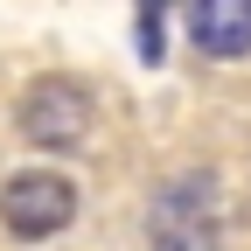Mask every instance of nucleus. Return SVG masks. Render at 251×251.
Returning a JSON list of instances; mask_svg holds the SVG:
<instances>
[{"label": "nucleus", "instance_id": "f257e3e1", "mask_svg": "<svg viewBox=\"0 0 251 251\" xmlns=\"http://www.w3.org/2000/svg\"><path fill=\"white\" fill-rule=\"evenodd\" d=\"M77 216V188H70V175H49V168H28V175H14L7 188H0V224H7L14 237H56L63 224Z\"/></svg>", "mask_w": 251, "mask_h": 251}, {"label": "nucleus", "instance_id": "f03ea898", "mask_svg": "<svg viewBox=\"0 0 251 251\" xmlns=\"http://www.w3.org/2000/svg\"><path fill=\"white\" fill-rule=\"evenodd\" d=\"M21 133L35 140V147H49V153L77 147V140L91 133V91H84L77 77H42V84L21 98Z\"/></svg>", "mask_w": 251, "mask_h": 251}, {"label": "nucleus", "instance_id": "7ed1b4c3", "mask_svg": "<svg viewBox=\"0 0 251 251\" xmlns=\"http://www.w3.org/2000/svg\"><path fill=\"white\" fill-rule=\"evenodd\" d=\"M188 42L216 63L251 56V0H188Z\"/></svg>", "mask_w": 251, "mask_h": 251}]
</instances>
